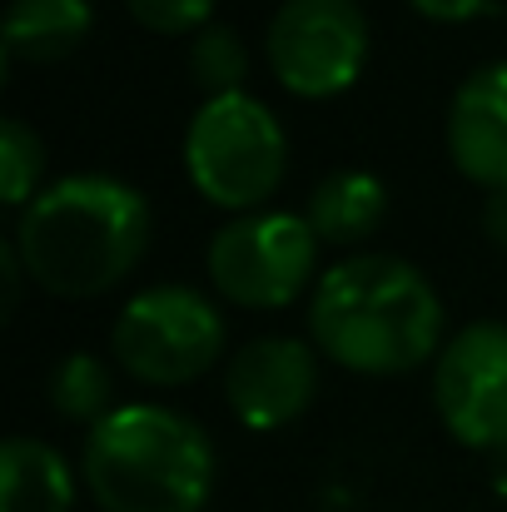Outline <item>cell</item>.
<instances>
[{
	"mask_svg": "<svg viewBox=\"0 0 507 512\" xmlns=\"http://www.w3.org/2000/svg\"><path fill=\"white\" fill-rule=\"evenodd\" d=\"M150 244V199L110 174H70L40 189L15 224L25 274L55 299L110 294Z\"/></svg>",
	"mask_w": 507,
	"mask_h": 512,
	"instance_id": "6da1fadb",
	"label": "cell"
},
{
	"mask_svg": "<svg viewBox=\"0 0 507 512\" xmlns=\"http://www.w3.org/2000/svg\"><path fill=\"white\" fill-rule=\"evenodd\" d=\"M309 334L324 358L363 378H393L443 353L438 289L393 254H353L319 274Z\"/></svg>",
	"mask_w": 507,
	"mask_h": 512,
	"instance_id": "7a4b0ae2",
	"label": "cell"
},
{
	"mask_svg": "<svg viewBox=\"0 0 507 512\" xmlns=\"http://www.w3.org/2000/svg\"><path fill=\"white\" fill-rule=\"evenodd\" d=\"M85 488L105 512H199L214 493L209 433L160 403H120L85 438Z\"/></svg>",
	"mask_w": 507,
	"mask_h": 512,
	"instance_id": "3957f363",
	"label": "cell"
},
{
	"mask_svg": "<svg viewBox=\"0 0 507 512\" xmlns=\"http://www.w3.org/2000/svg\"><path fill=\"white\" fill-rule=\"evenodd\" d=\"M289 140L264 100L249 90L204 100L184 130V174L214 204L254 214L284 179Z\"/></svg>",
	"mask_w": 507,
	"mask_h": 512,
	"instance_id": "277c9868",
	"label": "cell"
},
{
	"mask_svg": "<svg viewBox=\"0 0 507 512\" xmlns=\"http://www.w3.org/2000/svg\"><path fill=\"white\" fill-rule=\"evenodd\" d=\"M319 269V234L309 214L254 209L234 214L209 239V279L239 309H284L294 304Z\"/></svg>",
	"mask_w": 507,
	"mask_h": 512,
	"instance_id": "5b68a950",
	"label": "cell"
},
{
	"mask_svg": "<svg viewBox=\"0 0 507 512\" xmlns=\"http://www.w3.org/2000/svg\"><path fill=\"white\" fill-rule=\"evenodd\" d=\"M110 348L130 378L155 383V388H179L219 363L224 319L204 294L184 284H160V289L135 294L120 309Z\"/></svg>",
	"mask_w": 507,
	"mask_h": 512,
	"instance_id": "8992f818",
	"label": "cell"
},
{
	"mask_svg": "<svg viewBox=\"0 0 507 512\" xmlns=\"http://www.w3.org/2000/svg\"><path fill=\"white\" fill-rule=\"evenodd\" d=\"M274 80L299 100H334L368 65L358 0H284L264 35Z\"/></svg>",
	"mask_w": 507,
	"mask_h": 512,
	"instance_id": "52a82bcc",
	"label": "cell"
},
{
	"mask_svg": "<svg viewBox=\"0 0 507 512\" xmlns=\"http://www.w3.org/2000/svg\"><path fill=\"white\" fill-rule=\"evenodd\" d=\"M433 403L443 428L478 453L507 448V324L483 319L443 343L433 368Z\"/></svg>",
	"mask_w": 507,
	"mask_h": 512,
	"instance_id": "ba28073f",
	"label": "cell"
},
{
	"mask_svg": "<svg viewBox=\"0 0 507 512\" xmlns=\"http://www.w3.org/2000/svg\"><path fill=\"white\" fill-rule=\"evenodd\" d=\"M314 393H319V353L289 334L249 339L224 368V398L234 418L254 433L289 428L294 418L309 413Z\"/></svg>",
	"mask_w": 507,
	"mask_h": 512,
	"instance_id": "9c48e42d",
	"label": "cell"
},
{
	"mask_svg": "<svg viewBox=\"0 0 507 512\" xmlns=\"http://www.w3.org/2000/svg\"><path fill=\"white\" fill-rule=\"evenodd\" d=\"M448 155L483 189L507 184V60L473 70L448 110Z\"/></svg>",
	"mask_w": 507,
	"mask_h": 512,
	"instance_id": "30bf717a",
	"label": "cell"
},
{
	"mask_svg": "<svg viewBox=\"0 0 507 512\" xmlns=\"http://www.w3.org/2000/svg\"><path fill=\"white\" fill-rule=\"evenodd\" d=\"M95 25L90 0H10L5 10V70L10 65H55L85 45Z\"/></svg>",
	"mask_w": 507,
	"mask_h": 512,
	"instance_id": "8fae6325",
	"label": "cell"
},
{
	"mask_svg": "<svg viewBox=\"0 0 507 512\" xmlns=\"http://www.w3.org/2000/svg\"><path fill=\"white\" fill-rule=\"evenodd\" d=\"M388 214V184L368 170H334L324 174L309 194V224L319 244H363Z\"/></svg>",
	"mask_w": 507,
	"mask_h": 512,
	"instance_id": "7c38bea8",
	"label": "cell"
},
{
	"mask_svg": "<svg viewBox=\"0 0 507 512\" xmlns=\"http://www.w3.org/2000/svg\"><path fill=\"white\" fill-rule=\"evenodd\" d=\"M75 473L40 438L0 443V512H70Z\"/></svg>",
	"mask_w": 507,
	"mask_h": 512,
	"instance_id": "4fadbf2b",
	"label": "cell"
},
{
	"mask_svg": "<svg viewBox=\"0 0 507 512\" xmlns=\"http://www.w3.org/2000/svg\"><path fill=\"white\" fill-rule=\"evenodd\" d=\"M50 393V408L65 418V423H105L115 413V378L110 368L95 358V353H65L45 383Z\"/></svg>",
	"mask_w": 507,
	"mask_h": 512,
	"instance_id": "5bb4252c",
	"label": "cell"
},
{
	"mask_svg": "<svg viewBox=\"0 0 507 512\" xmlns=\"http://www.w3.org/2000/svg\"><path fill=\"white\" fill-rule=\"evenodd\" d=\"M244 75H249V50H244V40H239L234 30H224V25H204V30L194 35V45H189V80H194L209 100H219V95H239Z\"/></svg>",
	"mask_w": 507,
	"mask_h": 512,
	"instance_id": "9a60e30c",
	"label": "cell"
},
{
	"mask_svg": "<svg viewBox=\"0 0 507 512\" xmlns=\"http://www.w3.org/2000/svg\"><path fill=\"white\" fill-rule=\"evenodd\" d=\"M40 174H45V145L25 120H5L0 125V194L10 209H25L40 194Z\"/></svg>",
	"mask_w": 507,
	"mask_h": 512,
	"instance_id": "2e32d148",
	"label": "cell"
},
{
	"mask_svg": "<svg viewBox=\"0 0 507 512\" xmlns=\"http://www.w3.org/2000/svg\"><path fill=\"white\" fill-rule=\"evenodd\" d=\"M125 10L155 35H199L214 15V0H125Z\"/></svg>",
	"mask_w": 507,
	"mask_h": 512,
	"instance_id": "e0dca14e",
	"label": "cell"
},
{
	"mask_svg": "<svg viewBox=\"0 0 507 512\" xmlns=\"http://www.w3.org/2000/svg\"><path fill=\"white\" fill-rule=\"evenodd\" d=\"M423 20H438V25H463V20H478V15H493L498 5L493 0H408Z\"/></svg>",
	"mask_w": 507,
	"mask_h": 512,
	"instance_id": "ac0fdd59",
	"label": "cell"
},
{
	"mask_svg": "<svg viewBox=\"0 0 507 512\" xmlns=\"http://www.w3.org/2000/svg\"><path fill=\"white\" fill-rule=\"evenodd\" d=\"M0 274H5L0 314H15V299H20V279H30V274H25V264H20V249H15V244H0Z\"/></svg>",
	"mask_w": 507,
	"mask_h": 512,
	"instance_id": "d6986e66",
	"label": "cell"
},
{
	"mask_svg": "<svg viewBox=\"0 0 507 512\" xmlns=\"http://www.w3.org/2000/svg\"><path fill=\"white\" fill-rule=\"evenodd\" d=\"M483 234L507 254V184L503 189H488V204H483Z\"/></svg>",
	"mask_w": 507,
	"mask_h": 512,
	"instance_id": "ffe728a7",
	"label": "cell"
},
{
	"mask_svg": "<svg viewBox=\"0 0 507 512\" xmlns=\"http://www.w3.org/2000/svg\"><path fill=\"white\" fill-rule=\"evenodd\" d=\"M493 488H498V498H507V448L493 453Z\"/></svg>",
	"mask_w": 507,
	"mask_h": 512,
	"instance_id": "44dd1931",
	"label": "cell"
}]
</instances>
